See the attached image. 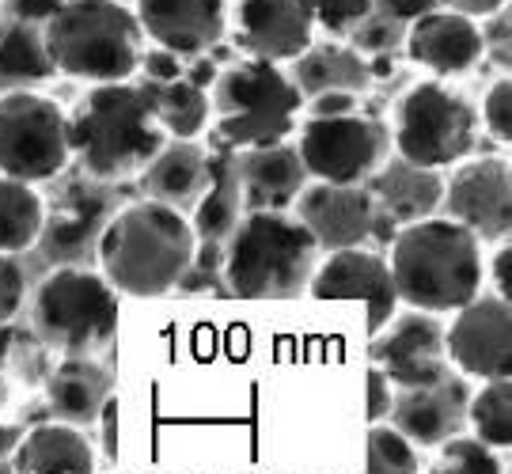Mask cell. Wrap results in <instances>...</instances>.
Here are the masks:
<instances>
[{
  "instance_id": "4",
  "label": "cell",
  "mask_w": 512,
  "mask_h": 474,
  "mask_svg": "<svg viewBox=\"0 0 512 474\" xmlns=\"http://www.w3.org/2000/svg\"><path fill=\"white\" fill-rule=\"evenodd\" d=\"M319 247L293 213H243L224 239L220 277L239 300H296L308 292Z\"/></svg>"
},
{
  "instance_id": "9",
  "label": "cell",
  "mask_w": 512,
  "mask_h": 474,
  "mask_svg": "<svg viewBox=\"0 0 512 474\" xmlns=\"http://www.w3.org/2000/svg\"><path fill=\"white\" fill-rule=\"evenodd\" d=\"M69 164V114L31 88L0 92V175L42 186L57 183Z\"/></svg>"
},
{
  "instance_id": "29",
  "label": "cell",
  "mask_w": 512,
  "mask_h": 474,
  "mask_svg": "<svg viewBox=\"0 0 512 474\" xmlns=\"http://www.w3.org/2000/svg\"><path fill=\"white\" fill-rule=\"evenodd\" d=\"M50 372V349L31 330L0 323V406L35 391Z\"/></svg>"
},
{
  "instance_id": "44",
  "label": "cell",
  "mask_w": 512,
  "mask_h": 474,
  "mask_svg": "<svg viewBox=\"0 0 512 474\" xmlns=\"http://www.w3.org/2000/svg\"><path fill=\"white\" fill-rule=\"evenodd\" d=\"M4 4H8V12H12V16L46 23V19L54 16V8L61 4V0H4Z\"/></svg>"
},
{
  "instance_id": "11",
  "label": "cell",
  "mask_w": 512,
  "mask_h": 474,
  "mask_svg": "<svg viewBox=\"0 0 512 474\" xmlns=\"http://www.w3.org/2000/svg\"><path fill=\"white\" fill-rule=\"evenodd\" d=\"M444 217L471 228L478 243H505L512 232V164L501 156L459 160L444 179Z\"/></svg>"
},
{
  "instance_id": "25",
  "label": "cell",
  "mask_w": 512,
  "mask_h": 474,
  "mask_svg": "<svg viewBox=\"0 0 512 474\" xmlns=\"http://www.w3.org/2000/svg\"><path fill=\"white\" fill-rule=\"evenodd\" d=\"M95 448L69 421H42L19 433V444L12 452L8 471L23 474H92L95 471Z\"/></svg>"
},
{
  "instance_id": "40",
  "label": "cell",
  "mask_w": 512,
  "mask_h": 474,
  "mask_svg": "<svg viewBox=\"0 0 512 474\" xmlns=\"http://www.w3.org/2000/svg\"><path fill=\"white\" fill-rule=\"evenodd\" d=\"M391 395H395L391 380L372 365L368 368V425L372 421H387V414H391Z\"/></svg>"
},
{
  "instance_id": "32",
  "label": "cell",
  "mask_w": 512,
  "mask_h": 474,
  "mask_svg": "<svg viewBox=\"0 0 512 474\" xmlns=\"http://www.w3.org/2000/svg\"><path fill=\"white\" fill-rule=\"evenodd\" d=\"M467 425L475 429L478 440L505 448L512 444V376L486 380L467 399Z\"/></svg>"
},
{
  "instance_id": "2",
  "label": "cell",
  "mask_w": 512,
  "mask_h": 474,
  "mask_svg": "<svg viewBox=\"0 0 512 474\" xmlns=\"http://www.w3.org/2000/svg\"><path fill=\"white\" fill-rule=\"evenodd\" d=\"M387 266L399 304L433 315L463 308L486 281L482 243L452 217H421L403 224L387 243Z\"/></svg>"
},
{
  "instance_id": "16",
  "label": "cell",
  "mask_w": 512,
  "mask_h": 474,
  "mask_svg": "<svg viewBox=\"0 0 512 474\" xmlns=\"http://www.w3.org/2000/svg\"><path fill=\"white\" fill-rule=\"evenodd\" d=\"M315 300H365L368 304V334L384 327L399 311V292L391 281V266L376 247H346L330 251L323 266H315L308 281Z\"/></svg>"
},
{
  "instance_id": "13",
  "label": "cell",
  "mask_w": 512,
  "mask_h": 474,
  "mask_svg": "<svg viewBox=\"0 0 512 474\" xmlns=\"http://www.w3.org/2000/svg\"><path fill=\"white\" fill-rule=\"evenodd\" d=\"M452 315L456 319L444 330L452 368L475 380L512 376V300L497 292H478Z\"/></svg>"
},
{
  "instance_id": "36",
  "label": "cell",
  "mask_w": 512,
  "mask_h": 474,
  "mask_svg": "<svg viewBox=\"0 0 512 474\" xmlns=\"http://www.w3.org/2000/svg\"><path fill=\"white\" fill-rule=\"evenodd\" d=\"M482 122L494 133L497 141H512V80L509 73L490 84V92L482 99Z\"/></svg>"
},
{
  "instance_id": "22",
  "label": "cell",
  "mask_w": 512,
  "mask_h": 474,
  "mask_svg": "<svg viewBox=\"0 0 512 474\" xmlns=\"http://www.w3.org/2000/svg\"><path fill=\"white\" fill-rule=\"evenodd\" d=\"M46 402L57 421H69L76 429H88L107 414L110 372L95 357H61L50 372H46Z\"/></svg>"
},
{
  "instance_id": "12",
  "label": "cell",
  "mask_w": 512,
  "mask_h": 474,
  "mask_svg": "<svg viewBox=\"0 0 512 474\" xmlns=\"http://www.w3.org/2000/svg\"><path fill=\"white\" fill-rule=\"evenodd\" d=\"M368 361L384 372L391 387H425L452 372L444 349V323L433 311H395L368 342Z\"/></svg>"
},
{
  "instance_id": "1",
  "label": "cell",
  "mask_w": 512,
  "mask_h": 474,
  "mask_svg": "<svg viewBox=\"0 0 512 474\" xmlns=\"http://www.w3.org/2000/svg\"><path fill=\"white\" fill-rule=\"evenodd\" d=\"M164 141L167 137L156 122L145 80L133 76L92 84V92L69 114L73 160L95 183L114 186L137 179Z\"/></svg>"
},
{
  "instance_id": "10",
  "label": "cell",
  "mask_w": 512,
  "mask_h": 474,
  "mask_svg": "<svg viewBox=\"0 0 512 474\" xmlns=\"http://www.w3.org/2000/svg\"><path fill=\"white\" fill-rule=\"evenodd\" d=\"M296 152L319 183H368V175L391 156V126L357 110L308 114L296 133Z\"/></svg>"
},
{
  "instance_id": "27",
  "label": "cell",
  "mask_w": 512,
  "mask_h": 474,
  "mask_svg": "<svg viewBox=\"0 0 512 474\" xmlns=\"http://www.w3.org/2000/svg\"><path fill=\"white\" fill-rule=\"evenodd\" d=\"M243 217V194H239V175H236V148L213 141L209 148V186L190 209V228L198 239H213L224 243L232 236V228Z\"/></svg>"
},
{
  "instance_id": "20",
  "label": "cell",
  "mask_w": 512,
  "mask_h": 474,
  "mask_svg": "<svg viewBox=\"0 0 512 474\" xmlns=\"http://www.w3.org/2000/svg\"><path fill=\"white\" fill-rule=\"evenodd\" d=\"M406 57L437 76H459L482 61V27L478 19L459 16L452 8H425L410 19L403 35Z\"/></svg>"
},
{
  "instance_id": "23",
  "label": "cell",
  "mask_w": 512,
  "mask_h": 474,
  "mask_svg": "<svg viewBox=\"0 0 512 474\" xmlns=\"http://www.w3.org/2000/svg\"><path fill=\"white\" fill-rule=\"evenodd\" d=\"M141 186L152 201H164L190 217V209L198 205V198L209 186V152L194 137L190 141L167 137L160 152L141 171Z\"/></svg>"
},
{
  "instance_id": "6",
  "label": "cell",
  "mask_w": 512,
  "mask_h": 474,
  "mask_svg": "<svg viewBox=\"0 0 512 474\" xmlns=\"http://www.w3.org/2000/svg\"><path fill=\"white\" fill-rule=\"evenodd\" d=\"M304 110V95L285 73V65L243 57L224 65L209 84V126L213 141L228 148L270 145L293 137L296 118Z\"/></svg>"
},
{
  "instance_id": "19",
  "label": "cell",
  "mask_w": 512,
  "mask_h": 474,
  "mask_svg": "<svg viewBox=\"0 0 512 474\" xmlns=\"http://www.w3.org/2000/svg\"><path fill=\"white\" fill-rule=\"evenodd\" d=\"M133 16L152 46L198 57L220 46L228 31V0H137Z\"/></svg>"
},
{
  "instance_id": "42",
  "label": "cell",
  "mask_w": 512,
  "mask_h": 474,
  "mask_svg": "<svg viewBox=\"0 0 512 474\" xmlns=\"http://www.w3.org/2000/svg\"><path fill=\"white\" fill-rule=\"evenodd\" d=\"M308 114H342V110H357V95L349 92H323L304 99Z\"/></svg>"
},
{
  "instance_id": "5",
  "label": "cell",
  "mask_w": 512,
  "mask_h": 474,
  "mask_svg": "<svg viewBox=\"0 0 512 474\" xmlns=\"http://www.w3.org/2000/svg\"><path fill=\"white\" fill-rule=\"evenodd\" d=\"M46 54L57 76L110 84L137 76L148 38L122 0H61L42 23Z\"/></svg>"
},
{
  "instance_id": "21",
  "label": "cell",
  "mask_w": 512,
  "mask_h": 474,
  "mask_svg": "<svg viewBox=\"0 0 512 474\" xmlns=\"http://www.w3.org/2000/svg\"><path fill=\"white\" fill-rule=\"evenodd\" d=\"M236 175L243 194V213H289L296 194L308 186V167L296 152V141L281 137L270 145L236 148Z\"/></svg>"
},
{
  "instance_id": "30",
  "label": "cell",
  "mask_w": 512,
  "mask_h": 474,
  "mask_svg": "<svg viewBox=\"0 0 512 474\" xmlns=\"http://www.w3.org/2000/svg\"><path fill=\"white\" fill-rule=\"evenodd\" d=\"M145 88L152 95V110H156V122L164 129V137L190 141L209 126V92L202 84L175 76L167 84H148L145 80Z\"/></svg>"
},
{
  "instance_id": "35",
  "label": "cell",
  "mask_w": 512,
  "mask_h": 474,
  "mask_svg": "<svg viewBox=\"0 0 512 474\" xmlns=\"http://www.w3.org/2000/svg\"><path fill=\"white\" fill-rule=\"evenodd\" d=\"M311 16L330 38H353V31L372 16V0H311Z\"/></svg>"
},
{
  "instance_id": "3",
  "label": "cell",
  "mask_w": 512,
  "mask_h": 474,
  "mask_svg": "<svg viewBox=\"0 0 512 474\" xmlns=\"http://www.w3.org/2000/svg\"><path fill=\"white\" fill-rule=\"evenodd\" d=\"M194 247L198 236L186 213L145 198L110 213L95 243V258H99V274L118 292L152 300L175 292L194 258Z\"/></svg>"
},
{
  "instance_id": "43",
  "label": "cell",
  "mask_w": 512,
  "mask_h": 474,
  "mask_svg": "<svg viewBox=\"0 0 512 474\" xmlns=\"http://www.w3.org/2000/svg\"><path fill=\"white\" fill-rule=\"evenodd\" d=\"M437 4L471 19H486V16H494V12H501V8H509V0H437Z\"/></svg>"
},
{
  "instance_id": "7",
  "label": "cell",
  "mask_w": 512,
  "mask_h": 474,
  "mask_svg": "<svg viewBox=\"0 0 512 474\" xmlns=\"http://www.w3.org/2000/svg\"><path fill=\"white\" fill-rule=\"evenodd\" d=\"M31 319L46 349L61 357H95L114 342L118 289L80 262L57 266L38 281Z\"/></svg>"
},
{
  "instance_id": "45",
  "label": "cell",
  "mask_w": 512,
  "mask_h": 474,
  "mask_svg": "<svg viewBox=\"0 0 512 474\" xmlns=\"http://www.w3.org/2000/svg\"><path fill=\"white\" fill-rule=\"evenodd\" d=\"M19 444V425H8V421H0V471H8V463H12V452H16Z\"/></svg>"
},
{
  "instance_id": "39",
  "label": "cell",
  "mask_w": 512,
  "mask_h": 474,
  "mask_svg": "<svg viewBox=\"0 0 512 474\" xmlns=\"http://www.w3.org/2000/svg\"><path fill=\"white\" fill-rule=\"evenodd\" d=\"M486 19H490V35L482 31V54H490L497 69L509 73V8H501Z\"/></svg>"
},
{
  "instance_id": "8",
  "label": "cell",
  "mask_w": 512,
  "mask_h": 474,
  "mask_svg": "<svg viewBox=\"0 0 512 474\" xmlns=\"http://www.w3.org/2000/svg\"><path fill=\"white\" fill-rule=\"evenodd\" d=\"M478 114L459 92L444 88L440 80L414 84L395 107L391 126V152L418 167H456L475 152Z\"/></svg>"
},
{
  "instance_id": "33",
  "label": "cell",
  "mask_w": 512,
  "mask_h": 474,
  "mask_svg": "<svg viewBox=\"0 0 512 474\" xmlns=\"http://www.w3.org/2000/svg\"><path fill=\"white\" fill-rule=\"evenodd\" d=\"M368 471L414 474L418 471V448H414L391 421H372V425H368Z\"/></svg>"
},
{
  "instance_id": "38",
  "label": "cell",
  "mask_w": 512,
  "mask_h": 474,
  "mask_svg": "<svg viewBox=\"0 0 512 474\" xmlns=\"http://www.w3.org/2000/svg\"><path fill=\"white\" fill-rule=\"evenodd\" d=\"M183 65L186 57L171 54L164 46H145V54H141V65H137V80H148V84H167V80H175V76H183Z\"/></svg>"
},
{
  "instance_id": "41",
  "label": "cell",
  "mask_w": 512,
  "mask_h": 474,
  "mask_svg": "<svg viewBox=\"0 0 512 474\" xmlns=\"http://www.w3.org/2000/svg\"><path fill=\"white\" fill-rule=\"evenodd\" d=\"M490 277H494L497 296L512 300V247H509V239H505V243H497L494 258H490Z\"/></svg>"
},
{
  "instance_id": "37",
  "label": "cell",
  "mask_w": 512,
  "mask_h": 474,
  "mask_svg": "<svg viewBox=\"0 0 512 474\" xmlns=\"http://www.w3.org/2000/svg\"><path fill=\"white\" fill-rule=\"evenodd\" d=\"M27 300V270L19 255L0 251V323H12Z\"/></svg>"
},
{
  "instance_id": "34",
  "label": "cell",
  "mask_w": 512,
  "mask_h": 474,
  "mask_svg": "<svg viewBox=\"0 0 512 474\" xmlns=\"http://www.w3.org/2000/svg\"><path fill=\"white\" fill-rule=\"evenodd\" d=\"M437 471L448 474H501L505 463H501V448L486 444L478 437H467V433H456L444 444H437Z\"/></svg>"
},
{
  "instance_id": "14",
  "label": "cell",
  "mask_w": 512,
  "mask_h": 474,
  "mask_svg": "<svg viewBox=\"0 0 512 474\" xmlns=\"http://www.w3.org/2000/svg\"><path fill=\"white\" fill-rule=\"evenodd\" d=\"M110 213H114V198L107 183H95L88 175L65 179L54 198L46 201L42 236L35 247H42L57 266L84 262V255H95V243Z\"/></svg>"
},
{
  "instance_id": "18",
  "label": "cell",
  "mask_w": 512,
  "mask_h": 474,
  "mask_svg": "<svg viewBox=\"0 0 512 474\" xmlns=\"http://www.w3.org/2000/svg\"><path fill=\"white\" fill-rule=\"evenodd\" d=\"M315 42L311 0H239L236 46L243 57L289 65Z\"/></svg>"
},
{
  "instance_id": "17",
  "label": "cell",
  "mask_w": 512,
  "mask_h": 474,
  "mask_svg": "<svg viewBox=\"0 0 512 474\" xmlns=\"http://www.w3.org/2000/svg\"><path fill=\"white\" fill-rule=\"evenodd\" d=\"M467 399L471 383L463 372H444L425 387H395L387 421L414 448H437L448 437L467 429Z\"/></svg>"
},
{
  "instance_id": "15",
  "label": "cell",
  "mask_w": 512,
  "mask_h": 474,
  "mask_svg": "<svg viewBox=\"0 0 512 474\" xmlns=\"http://www.w3.org/2000/svg\"><path fill=\"white\" fill-rule=\"evenodd\" d=\"M289 213L311 232L319 255H330V251H346V247H368L372 220H376V198L368 194L365 183L308 179Z\"/></svg>"
},
{
  "instance_id": "26",
  "label": "cell",
  "mask_w": 512,
  "mask_h": 474,
  "mask_svg": "<svg viewBox=\"0 0 512 474\" xmlns=\"http://www.w3.org/2000/svg\"><path fill=\"white\" fill-rule=\"evenodd\" d=\"M293 65V84L300 88L304 99L311 95H323V92H349V95H361L372 88V65H368V57L353 46V42H342V38H334V42H323V46H315L311 42L304 54L289 61Z\"/></svg>"
},
{
  "instance_id": "24",
  "label": "cell",
  "mask_w": 512,
  "mask_h": 474,
  "mask_svg": "<svg viewBox=\"0 0 512 474\" xmlns=\"http://www.w3.org/2000/svg\"><path fill=\"white\" fill-rule=\"evenodd\" d=\"M365 186H368V194L376 198V205L403 228L410 220L433 217V213H437L440 194H444V175L433 171V167L410 164V160L391 152L384 164L368 175Z\"/></svg>"
},
{
  "instance_id": "28",
  "label": "cell",
  "mask_w": 512,
  "mask_h": 474,
  "mask_svg": "<svg viewBox=\"0 0 512 474\" xmlns=\"http://www.w3.org/2000/svg\"><path fill=\"white\" fill-rule=\"evenodd\" d=\"M57 69L46 54L42 23L4 12L0 16V92H19V88H38L54 80Z\"/></svg>"
},
{
  "instance_id": "31",
  "label": "cell",
  "mask_w": 512,
  "mask_h": 474,
  "mask_svg": "<svg viewBox=\"0 0 512 474\" xmlns=\"http://www.w3.org/2000/svg\"><path fill=\"white\" fill-rule=\"evenodd\" d=\"M42 217H46V198L35 186L0 175V251L4 255L31 251L42 236Z\"/></svg>"
}]
</instances>
